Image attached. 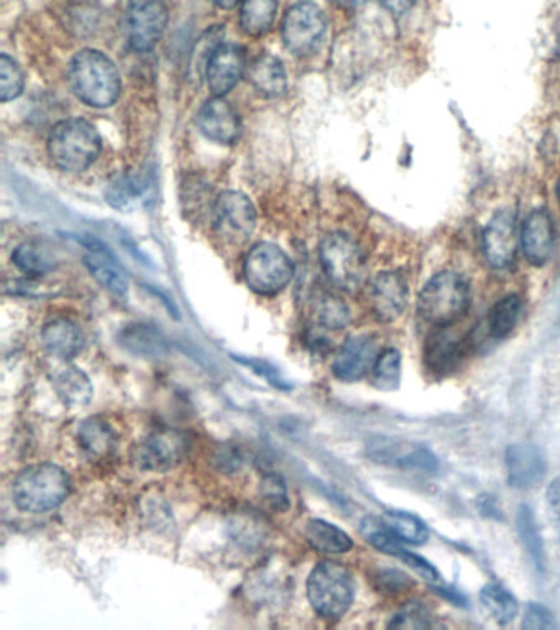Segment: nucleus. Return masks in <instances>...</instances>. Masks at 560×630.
I'll use <instances>...</instances> for the list:
<instances>
[{"label":"nucleus","instance_id":"nucleus-9","mask_svg":"<svg viewBox=\"0 0 560 630\" xmlns=\"http://www.w3.org/2000/svg\"><path fill=\"white\" fill-rule=\"evenodd\" d=\"M188 438L181 432L165 428L152 432L133 450V462L150 473H166L176 468L188 455Z\"/></svg>","mask_w":560,"mask_h":630},{"label":"nucleus","instance_id":"nucleus-43","mask_svg":"<svg viewBox=\"0 0 560 630\" xmlns=\"http://www.w3.org/2000/svg\"><path fill=\"white\" fill-rule=\"evenodd\" d=\"M377 583L383 593H402L412 587V581L406 575L395 570H383L377 575Z\"/></svg>","mask_w":560,"mask_h":630},{"label":"nucleus","instance_id":"nucleus-18","mask_svg":"<svg viewBox=\"0 0 560 630\" xmlns=\"http://www.w3.org/2000/svg\"><path fill=\"white\" fill-rule=\"evenodd\" d=\"M371 457L377 462L386 465L398 466L405 470H421V472L432 473L440 468V463L431 450L415 443L399 442L392 438H380L370 447Z\"/></svg>","mask_w":560,"mask_h":630},{"label":"nucleus","instance_id":"nucleus-11","mask_svg":"<svg viewBox=\"0 0 560 630\" xmlns=\"http://www.w3.org/2000/svg\"><path fill=\"white\" fill-rule=\"evenodd\" d=\"M168 25L166 0H129L127 30L130 47L136 51H150L160 43Z\"/></svg>","mask_w":560,"mask_h":630},{"label":"nucleus","instance_id":"nucleus-39","mask_svg":"<svg viewBox=\"0 0 560 630\" xmlns=\"http://www.w3.org/2000/svg\"><path fill=\"white\" fill-rule=\"evenodd\" d=\"M262 501L275 513H287L290 510V492H288L287 483L281 476L265 475L260 481Z\"/></svg>","mask_w":560,"mask_h":630},{"label":"nucleus","instance_id":"nucleus-41","mask_svg":"<svg viewBox=\"0 0 560 630\" xmlns=\"http://www.w3.org/2000/svg\"><path fill=\"white\" fill-rule=\"evenodd\" d=\"M143 516L149 527L155 529L156 532H163L173 527L171 510L163 498H147L143 504Z\"/></svg>","mask_w":560,"mask_h":630},{"label":"nucleus","instance_id":"nucleus-21","mask_svg":"<svg viewBox=\"0 0 560 630\" xmlns=\"http://www.w3.org/2000/svg\"><path fill=\"white\" fill-rule=\"evenodd\" d=\"M41 344L51 357L68 361L85 348V334L79 325L68 319H54L41 331Z\"/></svg>","mask_w":560,"mask_h":630},{"label":"nucleus","instance_id":"nucleus-35","mask_svg":"<svg viewBox=\"0 0 560 630\" xmlns=\"http://www.w3.org/2000/svg\"><path fill=\"white\" fill-rule=\"evenodd\" d=\"M373 373V385L380 391H395L402 385V353L395 348L380 351Z\"/></svg>","mask_w":560,"mask_h":630},{"label":"nucleus","instance_id":"nucleus-12","mask_svg":"<svg viewBox=\"0 0 560 630\" xmlns=\"http://www.w3.org/2000/svg\"><path fill=\"white\" fill-rule=\"evenodd\" d=\"M517 216L511 210H500L489 220L483 232V254L493 268H508L517 258L520 246Z\"/></svg>","mask_w":560,"mask_h":630},{"label":"nucleus","instance_id":"nucleus-7","mask_svg":"<svg viewBox=\"0 0 560 630\" xmlns=\"http://www.w3.org/2000/svg\"><path fill=\"white\" fill-rule=\"evenodd\" d=\"M293 277L294 268L290 257L273 243H258L243 261V280L246 286L264 296L280 293Z\"/></svg>","mask_w":560,"mask_h":630},{"label":"nucleus","instance_id":"nucleus-4","mask_svg":"<svg viewBox=\"0 0 560 630\" xmlns=\"http://www.w3.org/2000/svg\"><path fill=\"white\" fill-rule=\"evenodd\" d=\"M469 284L459 274L444 271L425 283L418 297L421 318L437 327H449L469 309Z\"/></svg>","mask_w":560,"mask_h":630},{"label":"nucleus","instance_id":"nucleus-22","mask_svg":"<svg viewBox=\"0 0 560 630\" xmlns=\"http://www.w3.org/2000/svg\"><path fill=\"white\" fill-rule=\"evenodd\" d=\"M440 329L425 344V364L434 373L447 374L456 370L466 357V340L446 327Z\"/></svg>","mask_w":560,"mask_h":630},{"label":"nucleus","instance_id":"nucleus-36","mask_svg":"<svg viewBox=\"0 0 560 630\" xmlns=\"http://www.w3.org/2000/svg\"><path fill=\"white\" fill-rule=\"evenodd\" d=\"M145 189L147 185L142 181H139V179L133 178V176H122V178H117L114 182H111L107 193H105V200L115 209H133L142 201Z\"/></svg>","mask_w":560,"mask_h":630},{"label":"nucleus","instance_id":"nucleus-45","mask_svg":"<svg viewBox=\"0 0 560 630\" xmlns=\"http://www.w3.org/2000/svg\"><path fill=\"white\" fill-rule=\"evenodd\" d=\"M382 4L385 5L392 14L403 15L415 5V0H382Z\"/></svg>","mask_w":560,"mask_h":630},{"label":"nucleus","instance_id":"nucleus-30","mask_svg":"<svg viewBox=\"0 0 560 630\" xmlns=\"http://www.w3.org/2000/svg\"><path fill=\"white\" fill-rule=\"evenodd\" d=\"M12 260L27 277H43L54 268L53 254L40 242L22 243L15 248Z\"/></svg>","mask_w":560,"mask_h":630},{"label":"nucleus","instance_id":"nucleus-24","mask_svg":"<svg viewBox=\"0 0 560 630\" xmlns=\"http://www.w3.org/2000/svg\"><path fill=\"white\" fill-rule=\"evenodd\" d=\"M118 344L133 357L155 360L168 353V344L165 337L147 324H132L118 334Z\"/></svg>","mask_w":560,"mask_h":630},{"label":"nucleus","instance_id":"nucleus-20","mask_svg":"<svg viewBox=\"0 0 560 630\" xmlns=\"http://www.w3.org/2000/svg\"><path fill=\"white\" fill-rule=\"evenodd\" d=\"M543 452L531 443H518L507 450L508 483L514 489H531L539 485L546 473Z\"/></svg>","mask_w":560,"mask_h":630},{"label":"nucleus","instance_id":"nucleus-31","mask_svg":"<svg viewBox=\"0 0 560 630\" xmlns=\"http://www.w3.org/2000/svg\"><path fill=\"white\" fill-rule=\"evenodd\" d=\"M480 601H482V606L486 614L492 619H495L496 622L501 623V626L510 623L517 617V600H514L510 591L505 590L500 584L489 583L483 587L482 593H480Z\"/></svg>","mask_w":560,"mask_h":630},{"label":"nucleus","instance_id":"nucleus-1","mask_svg":"<svg viewBox=\"0 0 560 630\" xmlns=\"http://www.w3.org/2000/svg\"><path fill=\"white\" fill-rule=\"evenodd\" d=\"M72 488L68 473L53 463H37L18 473L12 498L24 513L43 514L66 501Z\"/></svg>","mask_w":560,"mask_h":630},{"label":"nucleus","instance_id":"nucleus-26","mask_svg":"<svg viewBox=\"0 0 560 630\" xmlns=\"http://www.w3.org/2000/svg\"><path fill=\"white\" fill-rule=\"evenodd\" d=\"M85 265L96 281L114 296H126L129 291V281L122 273L117 261L104 249L91 248L85 255Z\"/></svg>","mask_w":560,"mask_h":630},{"label":"nucleus","instance_id":"nucleus-19","mask_svg":"<svg viewBox=\"0 0 560 630\" xmlns=\"http://www.w3.org/2000/svg\"><path fill=\"white\" fill-rule=\"evenodd\" d=\"M521 246L527 261L543 267L552 257L556 230L546 210H533L521 227Z\"/></svg>","mask_w":560,"mask_h":630},{"label":"nucleus","instance_id":"nucleus-5","mask_svg":"<svg viewBox=\"0 0 560 630\" xmlns=\"http://www.w3.org/2000/svg\"><path fill=\"white\" fill-rule=\"evenodd\" d=\"M307 597L319 616L329 620L341 619L354 601L351 571L338 562L319 563L307 578Z\"/></svg>","mask_w":560,"mask_h":630},{"label":"nucleus","instance_id":"nucleus-37","mask_svg":"<svg viewBox=\"0 0 560 630\" xmlns=\"http://www.w3.org/2000/svg\"><path fill=\"white\" fill-rule=\"evenodd\" d=\"M518 532H520L521 542L524 549L531 555L537 570L544 568V543L540 539L539 527L536 524L533 511L527 506H521L518 511Z\"/></svg>","mask_w":560,"mask_h":630},{"label":"nucleus","instance_id":"nucleus-32","mask_svg":"<svg viewBox=\"0 0 560 630\" xmlns=\"http://www.w3.org/2000/svg\"><path fill=\"white\" fill-rule=\"evenodd\" d=\"M521 310L523 303L517 294L498 300L489 310L488 329L492 337L505 338L510 335L520 322Z\"/></svg>","mask_w":560,"mask_h":630},{"label":"nucleus","instance_id":"nucleus-33","mask_svg":"<svg viewBox=\"0 0 560 630\" xmlns=\"http://www.w3.org/2000/svg\"><path fill=\"white\" fill-rule=\"evenodd\" d=\"M386 529L405 543L422 545L428 542L429 530L419 517L403 511H390L382 520Z\"/></svg>","mask_w":560,"mask_h":630},{"label":"nucleus","instance_id":"nucleus-27","mask_svg":"<svg viewBox=\"0 0 560 630\" xmlns=\"http://www.w3.org/2000/svg\"><path fill=\"white\" fill-rule=\"evenodd\" d=\"M78 443L82 452L92 460H104L115 449V435L111 425L101 417H89L78 427Z\"/></svg>","mask_w":560,"mask_h":630},{"label":"nucleus","instance_id":"nucleus-34","mask_svg":"<svg viewBox=\"0 0 560 630\" xmlns=\"http://www.w3.org/2000/svg\"><path fill=\"white\" fill-rule=\"evenodd\" d=\"M316 322L329 332L344 331L351 324V309L341 297L322 294L315 306Z\"/></svg>","mask_w":560,"mask_h":630},{"label":"nucleus","instance_id":"nucleus-13","mask_svg":"<svg viewBox=\"0 0 560 630\" xmlns=\"http://www.w3.org/2000/svg\"><path fill=\"white\" fill-rule=\"evenodd\" d=\"M368 304L380 322H393L408 306V284L396 271H383L368 283Z\"/></svg>","mask_w":560,"mask_h":630},{"label":"nucleus","instance_id":"nucleus-17","mask_svg":"<svg viewBox=\"0 0 560 630\" xmlns=\"http://www.w3.org/2000/svg\"><path fill=\"white\" fill-rule=\"evenodd\" d=\"M198 125L207 139L222 145H232L242 133V124L236 108L217 95L203 105L198 115Z\"/></svg>","mask_w":560,"mask_h":630},{"label":"nucleus","instance_id":"nucleus-8","mask_svg":"<svg viewBox=\"0 0 560 630\" xmlns=\"http://www.w3.org/2000/svg\"><path fill=\"white\" fill-rule=\"evenodd\" d=\"M213 223L220 240L229 245H243L257 227V213L245 194L226 191L214 203Z\"/></svg>","mask_w":560,"mask_h":630},{"label":"nucleus","instance_id":"nucleus-42","mask_svg":"<svg viewBox=\"0 0 560 630\" xmlns=\"http://www.w3.org/2000/svg\"><path fill=\"white\" fill-rule=\"evenodd\" d=\"M523 627L530 630L553 629L556 627V620H553V616L549 609L540 606V604L533 603L526 607Z\"/></svg>","mask_w":560,"mask_h":630},{"label":"nucleus","instance_id":"nucleus-48","mask_svg":"<svg viewBox=\"0 0 560 630\" xmlns=\"http://www.w3.org/2000/svg\"><path fill=\"white\" fill-rule=\"evenodd\" d=\"M556 193H557V201H559V204H560V178H559V181H557Z\"/></svg>","mask_w":560,"mask_h":630},{"label":"nucleus","instance_id":"nucleus-38","mask_svg":"<svg viewBox=\"0 0 560 630\" xmlns=\"http://www.w3.org/2000/svg\"><path fill=\"white\" fill-rule=\"evenodd\" d=\"M25 79L21 66L8 54L0 56V101L17 99L24 91Z\"/></svg>","mask_w":560,"mask_h":630},{"label":"nucleus","instance_id":"nucleus-14","mask_svg":"<svg viewBox=\"0 0 560 630\" xmlns=\"http://www.w3.org/2000/svg\"><path fill=\"white\" fill-rule=\"evenodd\" d=\"M379 355L376 338L368 335H355L348 338L335 355L332 371L341 382H358L373 370Z\"/></svg>","mask_w":560,"mask_h":630},{"label":"nucleus","instance_id":"nucleus-47","mask_svg":"<svg viewBox=\"0 0 560 630\" xmlns=\"http://www.w3.org/2000/svg\"><path fill=\"white\" fill-rule=\"evenodd\" d=\"M344 4L351 5V8H358V5L365 4L367 0H342Z\"/></svg>","mask_w":560,"mask_h":630},{"label":"nucleus","instance_id":"nucleus-16","mask_svg":"<svg viewBox=\"0 0 560 630\" xmlns=\"http://www.w3.org/2000/svg\"><path fill=\"white\" fill-rule=\"evenodd\" d=\"M361 533H364L367 542L379 549L380 552L386 553V555L395 556V558L402 560L406 565L411 566L416 574L421 575L424 580L440 581V574L435 570L431 563L425 562L419 555L409 552L408 549L403 547V542L396 539L389 529H386L385 524L382 520L373 519V517H367V519L361 523Z\"/></svg>","mask_w":560,"mask_h":630},{"label":"nucleus","instance_id":"nucleus-46","mask_svg":"<svg viewBox=\"0 0 560 630\" xmlns=\"http://www.w3.org/2000/svg\"><path fill=\"white\" fill-rule=\"evenodd\" d=\"M213 2L217 8L224 9V11H230V9H236L243 0H213Z\"/></svg>","mask_w":560,"mask_h":630},{"label":"nucleus","instance_id":"nucleus-25","mask_svg":"<svg viewBox=\"0 0 560 630\" xmlns=\"http://www.w3.org/2000/svg\"><path fill=\"white\" fill-rule=\"evenodd\" d=\"M252 85L260 94L280 98L287 94L288 78L283 63L273 54L264 53L255 57L249 72Z\"/></svg>","mask_w":560,"mask_h":630},{"label":"nucleus","instance_id":"nucleus-40","mask_svg":"<svg viewBox=\"0 0 560 630\" xmlns=\"http://www.w3.org/2000/svg\"><path fill=\"white\" fill-rule=\"evenodd\" d=\"M431 626V610L418 601L403 606L390 622V627H395V629H428Z\"/></svg>","mask_w":560,"mask_h":630},{"label":"nucleus","instance_id":"nucleus-6","mask_svg":"<svg viewBox=\"0 0 560 630\" xmlns=\"http://www.w3.org/2000/svg\"><path fill=\"white\" fill-rule=\"evenodd\" d=\"M319 260L326 277L339 290L355 291L367 277V260L360 246L345 233H331L319 246Z\"/></svg>","mask_w":560,"mask_h":630},{"label":"nucleus","instance_id":"nucleus-10","mask_svg":"<svg viewBox=\"0 0 560 630\" xmlns=\"http://www.w3.org/2000/svg\"><path fill=\"white\" fill-rule=\"evenodd\" d=\"M326 30H328V22H326L324 12L310 2H301L288 9L283 25H281L284 44L288 50L300 56L316 50Z\"/></svg>","mask_w":560,"mask_h":630},{"label":"nucleus","instance_id":"nucleus-3","mask_svg":"<svg viewBox=\"0 0 560 630\" xmlns=\"http://www.w3.org/2000/svg\"><path fill=\"white\" fill-rule=\"evenodd\" d=\"M101 136L91 121L68 118L54 125L48 139V153L63 171L81 172L98 159Z\"/></svg>","mask_w":560,"mask_h":630},{"label":"nucleus","instance_id":"nucleus-23","mask_svg":"<svg viewBox=\"0 0 560 630\" xmlns=\"http://www.w3.org/2000/svg\"><path fill=\"white\" fill-rule=\"evenodd\" d=\"M54 391L61 402L69 409H82L92 401L94 388L85 371L76 367H66L53 377Z\"/></svg>","mask_w":560,"mask_h":630},{"label":"nucleus","instance_id":"nucleus-28","mask_svg":"<svg viewBox=\"0 0 560 630\" xmlns=\"http://www.w3.org/2000/svg\"><path fill=\"white\" fill-rule=\"evenodd\" d=\"M304 537L313 549L328 555H341V553L351 552L354 547L348 533L322 519L309 520L304 527Z\"/></svg>","mask_w":560,"mask_h":630},{"label":"nucleus","instance_id":"nucleus-15","mask_svg":"<svg viewBox=\"0 0 560 630\" xmlns=\"http://www.w3.org/2000/svg\"><path fill=\"white\" fill-rule=\"evenodd\" d=\"M245 72V53L236 43H220L206 66L207 85L217 98L236 88Z\"/></svg>","mask_w":560,"mask_h":630},{"label":"nucleus","instance_id":"nucleus-44","mask_svg":"<svg viewBox=\"0 0 560 630\" xmlns=\"http://www.w3.org/2000/svg\"><path fill=\"white\" fill-rule=\"evenodd\" d=\"M547 502H549L550 511H552L557 527L560 530V476L550 483L549 489H547Z\"/></svg>","mask_w":560,"mask_h":630},{"label":"nucleus","instance_id":"nucleus-2","mask_svg":"<svg viewBox=\"0 0 560 630\" xmlns=\"http://www.w3.org/2000/svg\"><path fill=\"white\" fill-rule=\"evenodd\" d=\"M69 85L79 101L96 108L111 107L120 94L117 68L98 50H82L73 57Z\"/></svg>","mask_w":560,"mask_h":630},{"label":"nucleus","instance_id":"nucleus-29","mask_svg":"<svg viewBox=\"0 0 560 630\" xmlns=\"http://www.w3.org/2000/svg\"><path fill=\"white\" fill-rule=\"evenodd\" d=\"M278 0H243L240 27L249 37H264L273 28Z\"/></svg>","mask_w":560,"mask_h":630}]
</instances>
